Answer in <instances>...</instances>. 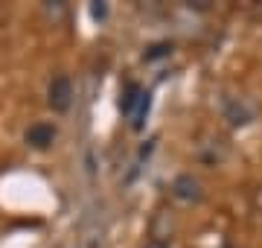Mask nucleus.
I'll return each instance as SVG.
<instances>
[{"instance_id":"1","label":"nucleus","mask_w":262,"mask_h":248,"mask_svg":"<svg viewBox=\"0 0 262 248\" xmlns=\"http://www.w3.org/2000/svg\"><path fill=\"white\" fill-rule=\"evenodd\" d=\"M169 199L175 201V204H184V208L198 204V201L204 199V184L198 181L192 172H181L169 184Z\"/></svg>"},{"instance_id":"2","label":"nucleus","mask_w":262,"mask_h":248,"mask_svg":"<svg viewBox=\"0 0 262 248\" xmlns=\"http://www.w3.org/2000/svg\"><path fill=\"white\" fill-rule=\"evenodd\" d=\"M73 99H76L73 79L67 76V73H56L47 85V105L56 114H67L73 108Z\"/></svg>"},{"instance_id":"3","label":"nucleus","mask_w":262,"mask_h":248,"mask_svg":"<svg viewBox=\"0 0 262 248\" xmlns=\"http://www.w3.org/2000/svg\"><path fill=\"white\" fill-rule=\"evenodd\" d=\"M56 137H58V129L53 123H32L24 132V143L29 149H35V152H47V149H53Z\"/></svg>"},{"instance_id":"4","label":"nucleus","mask_w":262,"mask_h":248,"mask_svg":"<svg viewBox=\"0 0 262 248\" xmlns=\"http://www.w3.org/2000/svg\"><path fill=\"white\" fill-rule=\"evenodd\" d=\"M151 242H163V245H169L172 242V237L178 234V219H175V210H158L155 216H151Z\"/></svg>"},{"instance_id":"5","label":"nucleus","mask_w":262,"mask_h":248,"mask_svg":"<svg viewBox=\"0 0 262 248\" xmlns=\"http://www.w3.org/2000/svg\"><path fill=\"white\" fill-rule=\"evenodd\" d=\"M225 117H227V123L230 126H248L253 120V108L239 96V99H233V102L225 108Z\"/></svg>"},{"instance_id":"6","label":"nucleus","mask_w":262,"mask_h":248,"mask_svg":"<svg viewBox=\"0 0 262 248\" xmlns=\"http://www.w3.org/2000/svg\"><path fill=\"white\" fill-rule=\"evenodd\" d=\"M149 108H151V96H149V91L140 96V102L134 105V111L128 114V126L134 129V132H140L143 126H146V117H149Z\"/></svg>"},{"instance_id":"7","label":"nucleus","mask_w":262,"mask_h":248,"mask_svg":"<svg viewBox=\"0 0 262 248\" xmlns=\"http://www.w3.org/2000/svg\"><path fill=\"white\" fill-rule=\"evenodd\" d=\"M41 15L47 18V24L58 27V24L67 18V6L64 3H41Z\"/></svg>"},{"instance_id":"8","label":"nucleus","mask_w":262,"mask_h":248,"mask_svg":"<svg viewBox=\"0 0 262 248\" xmlns=\"http://www.w3.org/2000/svg\"><path fill=\"white\" fill-rule=\"evenodd\" d=\"M169 53H172V44H155V47H151L143 58H146V61H151V58H158V56H169Z\"/></svg>"},{"instance_id":"9","label":"nucleus","mask_w":262,"mask_h":248,"mask_svg":"<svg viewBox=\"0 0 262 248\" xmlns=\"http://www.w3.org/2000/svg\"><path fill=\"white\" fill-rule=\"evenodd\" d=\"M91 15H94L96 20H102L105 15H108V6H105V3H94V6H91Z\"/></svg>"},{"instance_id":"10","label":"nucleus","mask_w":262,"mask_h":248,"mask_svg":"<svg viewBox=\"0 0 262 248\" xmlns=\"http://www.w3.org/2000/svg\"><path fill=\"white\" fill-rule=\"evenodd\" d=\"M143 248H169V245H163V242H151V239H149V242H146Z\"/></svg>"}]
</instances>
